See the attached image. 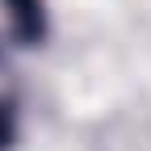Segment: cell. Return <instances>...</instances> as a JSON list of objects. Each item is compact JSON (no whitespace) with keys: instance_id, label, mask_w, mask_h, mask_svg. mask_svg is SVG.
<instances>
[{"instance_id":"obj_1","label":"cell","mask_w":151,"mask_h":151,"mask_svg":"<svg viewBox=\"0 0 151 151\" xmlns=\"http://www.w3.org/2000/svg\"><path fill=\"white\" fill-rule=\"evenodd\" d=\"M4 9V34L17 42H38L42 38V0H0Z\"/></svg>"},{"instance_id":"obj_2","label":"cell","mask_w":151,"mask_h":151,"mask_svg":"<svg viewBox=\"0 0 151 151\" xmlns=\"http://www.w3.org/2000/svg\"><path fill=\"white\" fill-rule=\"evenodd\" d=\"M13 126H17V109H13V88H9V67L0 59V151L13 143Z\"/></svg>"}]
</instances>
